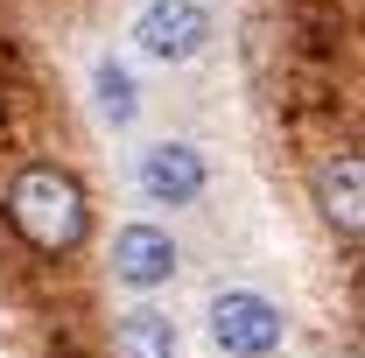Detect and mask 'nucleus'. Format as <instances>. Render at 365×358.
Returning a JSON list of instances; mask_svg holds the SVG:
<instances>
[{"mask_svg": "<svg viewBox=\"0 0 365 358\" xmlns=\"http://www.w3.org/2000/svg\"><path fill=\"white\" fill-rule=\"evenodd\" d=\"M91 91H98V113H106L113 127H127V120H134V113H140L134 71H127V63H113V56H106V63L91 71Z\"/></svg>", "mask_w": 365, "mask_h": 358, "instance_id": "8", "label": "nucleus"}, {"mask_svg": "<svg viewBox=\"0 0 365 358\" xmlns=\"http://www.w3.org/2000/svg\"><path fill=\"white\" fill-rule=\"evenodd\" d=\"M120 358H176V323L162 310H127L120 316Z\"/></svg>", "mask_w": 365, "mask_h": 358, "instance_id": "7", "label": "nucleus"}, {"mask_svg": "<svg viewBox=\"0 0 365 358\" xmlns=\"http://www.w3.org/2000/svg\"><path fill=\"white\" fill-rule=\"evenodd\" d=\"M140 197L148 204H162V211H182V204H197L204 197V155L190 148V140H155L148 155H140Z\"/></svg>", "mask_w": 365, "mask_h": 358, "instance_id": "4", "label": "nucleus"}, {"mask_svg": "<svg viewBox=\"0 0 365 358\" xmlns=\"http://www.w3.org/2000/svg\"><path fill=\"white\" fill-rule=\"evenodd\" d=\"M63 358H91V352H85V344H63Z\"/></svg>", "mask_w": 365, "mask_h": 358, "instance_id": "9", "label": "nucleus"}, {"mask_svg": "<svg viewBox=\"0 0 365 358\" xmlns=\"http://www.w3.org/2000/svg\"><path fill=\"white\" fill-rule=\"evenodd\" d=\"M317 197H323V218L337 225L344 239H359V162L351 155H337V162L317 169Z\"/></svg>", "mask_w": 365, "mask_h": 358, "instance_id": "6", "label": "nucleus"}, {"mask_svg": "<svg viewBox=\"0 0 365 358\" xmlns=\"http://www.w3.org/2000/svg\"><path fill=\"white\" fill-rule=\"evenodd\" d=\"M211 43V14L197 0H148L134 14V49L148 63H197Z\"/></svg>", "mask_w": 365, "mask_h": 358, "instance_id": "3", "label": "nucleus"}, {"mask_svg": "<svg viewBox=\"0 0 365 358\" xmlns=\"http://www.w3.org/2000/svg\"><path fill=\"white\" fill-rule=\"evenodd\" d=\"M7 225L29 239V246H43V253H71L78 239H85V190L71 169H56V162H29L14 190H7Z\"/></svg>", "mask_w": 365, "mask_h": 358, "instance_id": "1", "label": "nucleus"}, {"mask_svg": "<svg viewBox=\"0 0 365 358\" xmlns=\"http://www.w3.org/2000/svg\"><path fill=\"white\" fill-rule=\"evenodd\" d=\"M169 274H176V239L162 232V225H127L120 239H113V281L120 288H169Z\"/></svg>", "mask_w": 365, "mask_h": 358, "instance_id": "5", "label": "nucleus"}, {"mask_svg": "<svg viewBox=\"0 0 365 358\" xmlns=\"http://www.w3.org/2000/svg\"><path fill=\"white\" fill-rule=\"evenodd\" d=\"M211 344L225 358H274L281 352V310H274L267 295H253V288H218L211 295Z\"/></svg>", "mask_w": 365, "mask_h": 358, "instance_id": "2", "label": "nucleus"}]
</instances>
